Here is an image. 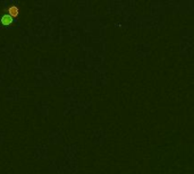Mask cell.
Instances as JSON below:
<instances>
[{"instance_id": "7a4b0ae2", "label": "cell", "mask_w": 194, "mask_h": 174, "mask_svg": "<svg viewBox=\"0 0 194 174\" xmlns=\"http://www.w3.org/2000/svg\"><path fill=\"white\" fill-rule=\"evenodd\" d=\"M0 22H1V24L5 26H8L10 25L11 23H13V17H10V16L8 15H4L2 17H1V19H0Z\"/></svg>"}, {"instance_id": "6da1fadb", "label": "cell", "mask_w": 194, "mask_h": 174, "mask_svg": "<svg viewBox=\"0 0 194 174\" xmlns=\"http://www.w3.org/2000/svg\"><path fill=\"white\" fill-rule=\"evenodd\" d=\"M7 11H8V15L14 18V17H17V16H18L19 8L17 7V6H10V7L7 9Z\"/></svg>"}]
</instances>
